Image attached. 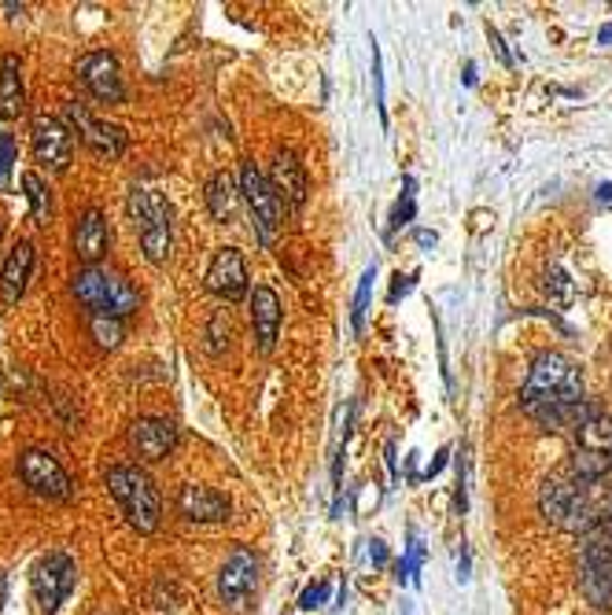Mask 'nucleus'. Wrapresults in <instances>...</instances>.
Masks as SVG:
<instances>
[{
    "instance_id": "72a5a7b5",
    "label": "nucleus",
    "mask_w": 612,
    "mask_h": 615,
    "mask_svg": "<svg viewBox=\"0 0 612 615\" xmlns=\"http://www.w3.org/2000/svg\"><path fill=\"white\" fill-rule=\"evenodd\" d=\"M447 453H450V450H447V446H443V450H439V453H435V461L429 464V472H424V479H432V475H435V472H439V469H443V464H447Z\"/></svg>"
},
{
    "instance_id": "bb28decb",
    "label": "nucleus",
    "mask_w": 612,
    "mask_h": 615,
    "mask_svg": "<svg viewBox=\"0 0 612 615\" xmlns=\"http://www.w3.org/2000/svg\"><path fill=\"white\" fill-rule=\"evenodd\" d=\"M413 207H417V203H413V177H406V181H403V200H398V207L392 214V232L403 229L406 221L413 218Z\"/></svg>"
},
{
    "instance_id": "9b49d317",
    "label": "nucleus",
    "mask_w": 612,
    "mask_h": 615,
    "mask_svg": "<svg viewBox=\"0 0 612 615\" xmlns=\"http://www.w3.org/2000/svg\"><path fill=\"white\" fill-rule=\"evenodd\" d=\"M583 593L598 608H612V538L590 530L583 546Z\"/></svg>"
},
{
    "instance_id": "423d86ee",
    "label": "nucleus",
    "mask_w": 612,
    "mask_h": 615,
    "mask_svg": "<svg viewBox=\"0 0 612 615\" xmlns=\"http://www.w3.org/2000/svg\"><path fill=\"white\" fill-rule=\"evenodd\" d=\"M129 214L141 226V251L148 262H166L170 258V203L166 195L152 192V189H133L129 195Z\"/></svg>"
},
{
    "instance_id": "dca6fc26",
    "label": "nucleus",
    "mask_w": 612,
    "mask_h": 615,
    "mask_svg": "<svg viewBox=\"0 0 612 615\" xmlns=\"http://www.w3.org/2000/svg\"><path fill=\"white\" fill-rule=\"evenodd\" d=\"M111 247V229H107V218L100 207H86L78 214V221H74V255H78V262L92 269L104 262Z\"/></svg>"
},
{
    "instance_id": "6e6552de",
    "label": "nucleus",
    "mask_w": 612,
    "mask_h": 615,
    "mask_svg": "<svg viewBox=\"0 0 612 615\" xmlns=\"http://www.w3.org/2000/svg\"><path fill=\"white\" fill-rule=\"evenodd\" d=\"M240 195H244L247 210H252V226H255L258 244L270 247L277 229H281V200H277L273 184L266 181L263 170H258L252 158L240 166Z\"/></svg>"
},
{
    "instance_id": "f03ea898",
    "label": "nucleus",
    "mask_w": 612,
    "mask_h": 615,
    "mask_svg": "<svg viewBox=\"0 0 612 615\" xmlns=\"http://www.w3.org/2000/svg\"><path fill=\"white\" fill-rule=\"evenodd\" d=\"M539 509L553 527L572 530V535H590V530L598 527V516H601L595 490H590V483L579 479L576 472L550 475V479L543 483Z\"/></svg>"
},
{
    "instance_id": "aec40b11",
    "label": "nucleus",
    "mask_w": 612,
    "mask_h": 615,
    "mask_svg": "<svg viewBox=\"0 0 612 615\" xmlns=\"http://www.w3.org/2000/svg\"><path fill=\"white\" fill-rule=\"evenodd\" d=\"M270 184H273L277 200H281L284 207H303V200H306V170H303L299 155H295L292 148H281V152L273 155Z\"/></svg>"
},
{
    "instance_id": "b1692460",
    "label": "nucleus",
    "mask_w": 612,
    "mask_h": 615,
    "mask_svg": "<svg viewBox=\"0 0 612 615\" xmlns=\"http://www.w3.org/2000/svg\"><path fill=\"white\" fill-rule=\"evenodd\" d=\"M23 189H26V200H30L34 226H49V221H52V192H49V184H44V177L37 170H26L23 174Z\"/></svg>"
},
{
    "instance_id": "5701e85b",
    "label": "nucleus",
    "mask_w": 612,
    "mask_h": 615,
    "mask_svg": "<svg viewBox=\"0 0 612 615\" xmlns=\"http://www.w3.org/2000/svg\"><path fill=\"white\" fill-rule=\"evenodd\" d=\"M237 200H240L237 177L229 174V170H218V174L207 181V210H211V218L229 221V214L237 210Z\"/></svg>"
},
{
    "instance_id": "20e7f679",
    "label": "nucleus",
    "mask_w": 612,
    "mask_h": 615,
    "mask_svg": "<svg viewBox=\"0 0 612 615\" xmlns=\"http://www.w3.org/2000/svg\"><path fill=\"white\" fill-rule=\"evenodd\" d=\"M71 292L89 313H107V317H118V321L129 317V313H137V306H141L137 287L129 284L123 273L104 269V266L78 269V273H74V281H71Z\"/></svg>"
},
{
    "instance_id": "ddd939ff",
    "label": "nucleus",
    "mask_w": 612,
    "mask_h": 615,
    "mask_svg": "<svg viewBox=\"0 0 612 615\" xmlns=\"http://www.w3.org/2000/svg\"><path fill=\"white\" fill-rule=\"evenodd\" d=\"M63 118H67V123L78 129V137H81V141H86L97 155L118 158V155L126 152V144H129L126 129L115 126V123H104V118H97L86 104H78V100H71V104L63 107Z\"/></svg>"
},
{
    "instance_id": "412c9836",
    "label": "nucleus",
    "mask_w": 612,
    "mask_h": 615,
    "mask_svg": "<svg viewBox=\"0 0 612 615\" xmlns=\"http://www.w3.org/2000/svg\"><path fill=\"white\" fill-rule=\"evenodd\" d=\"M252 324H255L258 350L270 354L277 343V332H281V299H277L273 287L258 284L252 292Z\"/></svg>"
},
{
    "instance_id": "2f4dec72",
    "label": "nucleus",
    "mask_w": 612,
    "mask_h": 615,
    "mask_svg": "<svg viewBox=\"0 0 612 615\" xmlns=\"http://www.w3.org/2000/svg\"><path fill=\"white\" fill-rule=\"evenodd\" d=\"M410 287H413V277H403V273H398V277H395V287H392V303L403 299V295L410 292Z\"/></svg>"
},
{
    "instance_id": "39448f33",
    "label": "nucleus",
    "mask_w": 612,
    "mask_h": 615,
    "mask_svg": "<svg viewBox=\"0 0 612 615\" xmlns=\"http://www.w3.org/2000/svg\"><path fill=\"white\" fill-rule=\"evenodd\" d=\"M572 472L587 483L605 479L612 472V417L605 409L572 432Z\"/></svg>"
},
{
    "instance_id": "cd10ccee",
    "label": "nucleus",
    "mask_w": 612,
    "mask_h": 615,
    "mask_svg": "<svg viewBox=\"0 0 612 615\" xmlns=\"http://www.w3.org/2000/svg\"><path fill=\"white\" fill-rule=\"evenodd\" d=\"M546 292L558 295V303H561V306H569V303H572V295H576V292H572V281L561 273V269H553V273L546 277Z\"/></svg>"
},
{
    "instance_id": "a878e982",
    "label": "nucleus",
    "mask_w": 612,
    "mask_h": 615,
    "mask_svg": "<svg viewBox=\"0 0 612 615\" xmlns=\"http://www.w3.org/2000/svg\"><path fill=\"white\" fill-rule=\"evenodd\" d=\"M373 281H377V269L369 266L366 277H361V284H358L355 310H350V324H355V332H361V324H366V310H369V295H373Z\"/></svg>"
},
{
    "instance_id": "9d476101",
    "label": "nucleus",
    "mask_w": 612,
    "mask_h": 615,
    "mask_svg": "<svg viewBox=\"0 0 612 615\" xmlns=\"http://www.w3.org/2000/svg\"><path fill=\"white\" fill-rule=\"evenodd\" d=\"M30 155L37 166L52 174H63L74 158V137L71 129L63 126V118H52V115H37L34 126H30Z\"/></svg>"
},
{
    "instance_id": "4c0bfd02",
    "label": "nucleus",
    "mask_w": 612,
    "mask_h": 615,
    "mask_svg": "<svg viewBox=\"0 0 612 615\" xmlns=\"http://www.w3.org/2000/svg\"><path fill=\"white\" fill-rule=\"evenodd\" d=\"M598 200H601V203H612V184H601V189H598Z\"/></svg>"
},
{
    "instance_id": "f704fd0d",
    "label": "nucleus",
    "mask_w": 612,
    "mask_h": 615,
    "mask_svg": "<svg viewBox=\"0 0 612 615\" xmlns=\"http://www.w3.org/2000/svg\"><path fill=\"white\" fill-rule=\"evenodd\" d=\"M487 34H490V44H495L498 55H502V63H513V60H509V52H506V44H502V37H498L495 30H487Z\"/></svg>"
},
{
    "instance_id": "0eeeda50",
    "label": "nucleus",
    "mask_w": 612,
    "mask_h": 615,
    "mask_svg": "<svg viewBox=\"0 0 612 615\" xmlns=\"http://www.w3.org/2000/svg\"><path fill=\"white\" fill-rule=\"evenodd\" d=\"M74 582H78V564H74L63 549L44 553L30 572V590H34V601H37V612L41 615L60 612V604L71 598Z\"/></svg>"
},
{
    "instance_id": "4468645a",
    "label": "nucleus",
    "mask_w": 612,
    "mask_h": 615,
    "mask_svg": "<svg viewBox=\"0 0 612 615\" xmlns=\"http://www.w3.org/2000/svg\"><path fill=\"white\" fill-rule=\"evenodd\" d=\"M258 586V561L252 549H233L229 553V561L221 564L218 572V598L229 604V608H247V601H252Z\"/></svg>"
},
{
    "instance_id": "7ed1b4c3",
    "label": "nucleus",
    "mask_w": 612,
    "mask_h": 615,
    "mask_svg": "<svg viewBox=\"0 0 612 615\" xmlns=\"http://www.w3.org/2000/svg\"><path fill=\"white\" fill-rule=\"evenodd\" d=\"M104 483L111 498L118 501V509L126 512L129 527L141 530V535H152V530L160 527L163 501H160V490H155V479L144 469H137V464H111Z\"/></svg>"
},
{
    "instance_id": "58836bf2",
    "label": "nucleus",
    "mask_w": 612,
    "mask_h": 615,
    "mask_svg": "<svg viewBox=\"0 0 612 615\" xmlns=\"http://www.w3.org/2000/svg\"><path fill=\"white\" fill-rule=\"evenodd\" d=\"M598 41H601V44H612V26H605V30L598 34Z\"/></svg>"
},
{
    "instance_id": "f3484780",
    "label": "nucleus",
    "mask_w": 612,
    "mask_h": 615,
    "mask_svg": "<svg viewBox=\"0 0 612 615\" xmlns=\"http://www.w3.org/2000/svg\"><path fill=\"white\" fill-rule=\"evenodd\" d=\"M207 292L221 303H237L247 295V266L237 247H221L207 269Z\"/></svg>"
},
{
    "instance_id": "c85d7f7f",
    "label": "nucleus",
    "mask_w": 612,
    "mask_h": 615,
    "mask_svg": "<svg viewBox=\"0 0 612 615\" xmlns=\"http://www.w3.org/2000/svg\"><path fill=\"white\" fill-rule=\"evenodd\" d=\"M12 166H15V141L12 137H0V189L8 184V177H12Z\"/></svg>"
},
{
    "instance_id": "f257e3e1",
    "label": "nucleus",
    "mask_w": 612,
    "mask_h": 615,
    "mask_svg": "<svg viewBox=\"0 0 612 615\" xmlns=\"http://www.w3.org/2000/svg\"><path fill=\"white\" fill-rule=\"evenodd\" d=\"M583 402V372L572 358L550 350L535 358L521 387V406L527 413H546V409H569Z\"/></svg>"
},
{
    "instance_id": "393cba45",
    "label": "nucleus",
    "mask_w": 612,
    "mask_h": 615,
    "mask_svg": "<svg viewBox=\"0 0 612 615\" xmlns=\"http://www.w3.org/2000/svg\"><path fill=\"white\" fill-rule=\"evenodd\" d=\"M89 332H92V339H97L100 350H118L126 339V324L118 321V317H107V313H92Z\"/></svg>"
},
{
    "instance_id": "4be33fe9",
    "label": "nucleus",
    "mask_w": 612,
    "mask_h": 615,
    "mask_svg": "<svg viewBox=\"0 0 612 615\" xmlns=\"http://www.w3.org/2000/svg\"><path fill=\"white\" fill-rule=\"evenodd\" d=\"M26 111V86H23V63L15 52L0 55V118L12 123Z\"/></svg>"
},
{
    "instance_id": "f8f14e48",
    "label": "nucleus",
    "mask_w": 612,
    "mask_h": 615,
    "mask_svg": "<svg viewBox=\"0 0 612 615\" xmlns=\"http://www.w3.org/2000/svg\"><path fill=\"white\" fill-rule=\"evenodd\" d=\"M74 74H78V81L86 86L92 100H100V104H126L123 71H118V60L111 52H86Z\"/></svg>"
},
{
    "instance_id": "c756f323",
    "label": "nucleus",
    "mask_w": 612,
    "mask_h": 615,
    "mask_svg": "<svg viewBox=\"0 0 612 615\" xmlns=\"http://www.w3.org/2000/svg\"><path fill=\"white\" fill-rule=\"evenodd\" d=\"M324 598H329V582H314V586H306L303 590V598H299V608H318V604H324Z\"/></svg>"
},
{
    "instance_id": "e433bc0d",
    "label": "nucleus",
    "mask_w": 612,
    "mask_h": 615,
    "mask_svg": "<svg viewBox=\"0 0 612 615\" xmlns=\"http://www.w3.org/2000/svg\"><path fill=\"white\" fill-rule=\"evenodd\" d=\"M417 244L432 247V244H435V232H417Z\"/></svg>"
},
{
    "instance_id": "2eb2a0df",
    "label": "nucleus",
    "mask_w": 612,
    "mask_h": 615,
    "mask_svg": "<svg viewBox=\"0 0 612 615\" xmlns=\"http://www.w3.org/2000/svg\"><path fill=\"white\" fill-rule=\"evenodd\" d=\"M129 446L141 461H166L178 450V427L163 417H137L129 424Z\"/></svg>"
},
{
    "instance_id": "7c9ffc66",
    "label": "nucleus",
    "mask_w": 612,
    "mask_h": 615,
    "mask_svg": "<svg viewBox=\"0 0 612 615\" xmlns=\"http://www.w3.org/2000/svg\"><path fill=\"white\" fill-rule=\"evenodd\" d=\"M595 530H601L605 538H612V494H609L605 501H601V516H598V527Z\"/></svg>"
},
{
    "instance_id": "a211bd4d",
    "label": "nucleus",
    "mask_w": 612,
    "mask_h": 615,
    "mask_svg": "<svg viewBox=\"0 0 612 615\" xmlns=\"http://www.w3.org/2000/svg\"><path fill=\"white\" fill-rule=\"evenodd\" d=\"M34 262H37V247L30 240H18V244L8 251L4 266H0V303L15 306L23 299L26 284H30V273H34Z\"/></svg>"
},
{
    "instance_id": "1a4fd4ad",
    "label": "nucleus",
    "mask_w": 612,
    "mask_h": 615,
    "mask_svg": "<svg viewBox=\"0 0 612 615\" xmlns=\"http://www.w3.org/2000/svg\"><path fill=\"white\" fill-rule=\"evenodd\" d=\"M18 479H23L37 498H49V501H67L74 494L67 469L55 461L52 450H41V446H30V450L18 453Z\"/></svg>"
},
{
    "instance_id": "473e14b6",
    "label": "nucleus",
    "mask_w": 612,
    "mask_h": 615,
    "mask_svg": "<svg viewBox=\"0 0 612 615\" xmlns=\"http://www.w3.org/2000/svg\"><path fill=\"white\" fill-rule=\"evenodd\" d=\"M369 556H373V564H387V549H384V542H380V538H373V542H369Z\"/></svg>"
},
{
    "instance_id": "c9c22d12",
    "label": "nucleus",
    "mask_w": 612,
    "mask_h": 615,
    "mask_svg": "<svg viewBox=\"0 0 612 615\" xmlns=\"http://www.w3.org/2000/svg\"><path fill=\"white\" fill-rule=\"evenodd\" d=\"M387 464H392V479H398V464H395V443H387Z\"/></svg>"
},
{
    "instance_id": "6ab92c4d",
    "label": "nucleus",
    "mask_w": 612,
    "mask_h": 615,
    "mask_svg": "<svg viewBox=\"0 0 612 615\" xmlns=\"http://www.w3.org/2000/svg\"><path fill=\"white\" fill-rule=\"evenodd\" d=\"M178 512L192 524H221V520H229V501L215 487L184 483L178 490Z\"/></svg>"
},
{
    "instance_id": "ea45409f",
    "label": "nucleus",
    "mask_w": 612,
    "mask_h": 615,
    "mask_svg": "<svg viewBox=\"0 0 612 615\" xmlns=\"http://www.w3.org/2000/svg\"><path fill=\"white\" fill-rule=\"evenodd\" d=\"M0 240H4V221H0Z\"/></svg>"
}]
</instances>
